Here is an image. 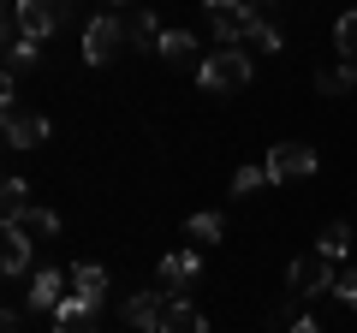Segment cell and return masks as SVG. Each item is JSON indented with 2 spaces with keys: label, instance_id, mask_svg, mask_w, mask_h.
I'll use <instances>...</instances> for the list:
<instances>
[{
  "label": "cell",
  "instance_id": "1",
  "mask_svg": "<svg viewBox=\"0 0 357 333\" xmlns=\"http://www.w3.org/2000/svg\"><path fill=\"white\" fill-rule=\"evenodd\" d=\"M66 18H72V0H13V6H6V24L24 42H48Z\"/></svg>",
  "mask_w": 357,
  "mask_h": 333
},
{
  "label": "cell",
  "instance_id": "2",
  "mask_svg": "<svg viewBox=\"0 0 357 333\" xmlns=\"http://www.w3.org/2000/svg\"><path fill=\"white\" fill-rule=\"evenodd\" d=\"M197 84H203L208 95H232L250 84V54L244 48H215L203 65H197Z\"/></svg>",
  "mask_w": 357,
  "mask_h": 333
},
{
  "label": "cell",
  "instance_id": "3",
  "mask_svg": "<svg viewBox=\"0 0 357 333\" xmlns=\"http://www.w3.org/2000/svg\"><path fill=\"white\" fill-rule=\"evenodd\" d=\"M203 13H208V30H215L220 48H244V36H250V24H256V13L244 0H203Z\"/></svg>",
  "mask_w": 357,
  "mask_h": 333
},
{
  "label": "cell",
  "instance_id": "4",
  "mask_svg": "<svg viewBox=\"0 0 357 333\" xmlns=\"http://www.w3.org/2000/svg\"><path fill=\"white\" fill-rule=\"evenodd\" d=\"M333 256H321V250H304V256L286 268V292L292 297H316V292H333Z\"/></svg>",
  "mask_w": 357,
  "mask_h": 333
},
{
  "label": "cell",
  "instance_id": "5",
  "mask_svg": "<svg viewBox=\"0 0 357 333\" xmlns=\"http://www.w3.org/2000/svg\"><path fill=\"white\" fill-rule=\"evenodd\" d=\"M119 48H126V18H119V13H102V18H89V24H84V60L89 65H107Z\"/></svg>",
  "mask_w": 357,
  "mask_h": 333
},
{
  "label": "cell",
  "instance_id": "6",
  "mask_svg": "<svg viewBox=\"0 0 357 333\" xmlns=\"http://www.w3.org/2000/svg\"><path fill=\"white\" fill-rule=\"evenodd\" d=\"M262 166H268V179H274V185H286V179H310V173H316V149H310V143H274Z\"/></svg>",
  "mask_w": 357,
  "mask_h": 333
},
{
  "label": "cell",
  "instance_id": "7",
  "mask_svg": "<svg viewBox=\"0 0 357 333\" xmlns=\"http://www.w3.org/2000/svg\"><path fill=\"white\" fill-rule=\"evenodd\" d=\"M167 304H173L167 292H143V297H126V327H137V333H161V316H167Z\"/></svg>",
  "mask_w": 357,
  "mask_h": 333
},
{
  "label": "cell",
  "instance_id": "8",
  "mask_svg": "<svg viewBox=\"0 0 357 333\" xmlns=\"http://www.w3.org/2000/svg\"><path fill=\"white\" fill-rule=\"evenodd\" d=\"M197 274H203V250H191V244H185V250H173V256H161V268H155V280H161L167 292H178V286H185V280H197Z\"/></svg>",
  "mask_w": 357,
  "mask_h": 333
},
{
  "label": "cell",
  "instance_id": "9",
  "mask_svg": "<svg viewBox=\"0 0 357 333\" xmlns=\"http://www.w3.org/2000/svg\"><path fill=\"white\" fill-rule=\"evenodd\" d=\"M72 297L89 309H102L107 304V268H96V262H77L72 268Z\"/></svg>",
  "mask_w": 357,
  "mask_h": 333
},
{
  "label": "cell",
  "instance_id": "10",
  "mask_svg": "<svg viewBox=\"0 0 357 333\" xmlns=\"http://www.w3.org/2000/svg\"><path fill=\"white\" fill-rule=\"evenodd\" d=\"M66 280H72V274H60V268H36V280H30V309H60L66 297Z\"/></svg>",
  "mask_w": 357,
  "mask_h": 333
},
{
  "label": "cell",
  "instance_id": "11",
  "mask_svg": "<svg viewBox=\"0 0 357 333\" xmlns=\"http://www.w3.org/2000/svg\"><path fill=\"white\" fill-rule=\"evenodd\" d=\"M126 42H131L137 54H161L167 30H161V18H155V13H131V18H126Z\"/></svg>",
  "mask_w": 357,
  "mask_h": 333
},
{
  "label": "cell",
  "instance_id": "12",
  "mask_svg": "<svg viewBox=\"0 0 357 333\" xmlns=\"http://www.w3.org/2000/svg\"><path fill=\"white\" fill-rule=\"evenodd\" d=\"M6 143H13V149H36V143H48V119H42V114H6Z\"/></svg>",
  "mask_w": 357,
  "mask_h": 333
},
{
  "label": "cell",
  "instance_id": "13",
  "mask_svg": "<svg viewBox=\"0 0 357 333\" xmlns=\"http://www.w3.org/2000/svg\"><path fill=\"white\" fill-rule=\"evenodd\" d=\"M24 268H30V238L18 226H0V274H13V280H18Z\"/></svg>",
  "mask_w": 357,
  "mask_h": 333
},
{
  "label": "cell",
  "instance_id": "14",
  "mask_svg": "<svg viewBox=\"0 0 357 333\" xmlns=\"http://www.w3.org/2000/svg\"><path fill=\"white\" fill-rule=\"evenodd\" d=\"M6 226H18L24 238H36V244H42V238H60V215H54V208H36V203H30L24 215H13Z\"/></svg>",
  "mask_w": 357,
  "mask_h": 333
},
{
  "label": "cell",
  "instance_id": "15",
  "mask_svg": "<svg viewBox=\"0 0 357 333\" xmlns=\"http://www.w3.org/2000/svg\"><path fill=\"white\" fill-rule=\"evenodd\" d=\"M220 238H227V215H215V208L185 220V244H191V250H208V244H220Z\"/></svg>",
  "mask_w": 357,
  "mask_h": 333
},
{
  "label": "cell",
  "instance_id": "16",
  "mask_svg": "<svg viewBox=\"0 0 357 333\" xmlns=\"http://www.w3.org/2000/svg\"><path fill=\"white\" fill-rule=\"evenodd\" d=\"M161 333H208V321H203V309H197V304L173 297V304H167V316H161Z\"/></svg>",
  "mask_w": 357,
  "mask_h": 333
},
{
  "label": "cell",
  "instance_id": "17",
  "mask_svg": "<svg viewBox=\"0 0 357 333\" xmlns=\"http://www.w3.org/2000/svg\"><path fill=\"white\" fill-rule=\"evenodd\" d=\"M54 333H96V309L77 304V297H66V304L54 309Z\"/></svg>",
  "mask_w": 357,
  "mask_h": 333
},
{
  "label": "cell",
  "instance_id": "18",
  "mask_svg": "<svg viewBox=\"0 0 357 333\" xmlns=\"http://www.w3.org/2000/svg\"><path fill=\"white\" fill-rule=\"evenodd\" d=\"M161 60H167V65H203V60H197V36H191V30H167Z\"/></svg>",
  "mask_w": 357,
  "mask_h": 333
},
{
  "label": "cell",
  "instance_id": "19",
  "mask_svg": "<svg viewBox=\"0 0 357 333\" xmlns=\"http://www.w3.org/2000/svg\"><path fill=\"white\" fill-rule=\"evenodd\" d=\"M42 60V42H24V36H6V77H24L30 65Z\"/></svg>",
  "mask_w": 357,
  "mask_h": 333
},
{
  "label": "cell",
  "instance_id": "20",
  "mask_svg": "<svg viewBox=\"0 0 357 333\" xmlns=\"http://www.w3.org/2000/svg\"><path fill=\"white\" fill-rule=\"evenodd\" d=\"M316 250L340 262L345 250H351V226H345V220H328V226H321V238H316Z\"/></svg>",
  "mask_w": 357,
  "mask_h": 333
},
{
  "label": "cell",
  "instance_id": "21",
  "mask_svg": "<svg viewBox=\"0 0 357 333\" xmlns=\"http://www.w3.org/2000/svg\"><path fill=\"white\" fill-rule=\"evenodd\" d=\"M351 84H357V65H333V72H316V90L321 95H351Z\"/></svg>",
  "mask_w": 357,
  "mask_h": 333
},
{
  "label": "cell",
  "instance_id": "22",
  "mask_svg": "<svg viewBox=\"0 0 357 333\" xmlns=\"http://www.w3.org/2000/svg\"><path fill=\"white\" fill-rule=\"evenodd\" d=\"M333 48H340V60H345V65H357V6L340 18V24H333Z\"/></svg>",
  "mask_w": 357,
  "mask_h": 333
},
{
  "label": "cell",
  "instance_id": "23",
  "mask_svg": "<svg viewBox=\"0 0 357 333\" xmlns=\"http://www.w3.org/2000/svg\"><path fill=\"white\" fill-rule=\"evenodd\" d=\"M244 48H262V54H280L286 42H280V30L268 24V18H256V24H250V36H244Z\"/></svg>",
  "mask_w": 357,
  "mask_h": 333
},
{
  "label": "cell",
  "instance_id": "24",
  "mask_svg": "<svg viewBox=\"0 0 357 333\" xmlns=\"http://www.w3.org/2000/svg\"><path fill=\"white\" fill-rule=\"evenodd\" d=\"M0 208H6V220L24 215V208H30V185L24 179H6V185H0Z\"/></svg>",
  "mask_w": 357,
  "mask_h": 333
},
{
  "label": "cell",
  "instance_id": "25",
  "mask_svg": "<svg viewBox=\"0 0 357 333\" xmlns=\"http://www.w3.org/2000/svg\"><path fill=\"white\" fill-rule=\"evenodd\" d=\"M262 185H274V179H268V166H238V173H232V191H238V196L262 191Z\"/></svg>",
  "mask_w": 357,
  "mask_h": 333
},
{
  "label": "cell",
  "instance_id": "26",
  "mask_svg": "<svg viewBox=\"0 0 357 333\" xmlns=\"http://www.w3.org/2000/svg\"><path fill=\"white\" fill-rule=\"evenodd\" d=\"M333 292H340V297H345V304H351V309H357V268H345V274H340V280H333Z\"/></svg>",
  "mask_w": 357,
  "mask_h": 333
},
{
  "label": "cell",
  "instance_id": "27",
  "mask_svg": "<svg viewBox=\"0 0 357 333\" xmlns=\"http://www.w3.org/2000/svg\"><path fill=\"white\" fill-rule=\"evenodd\" d=\"M286 333H321V321H310V316H298V321H292V327H286Z\"/></svg>",
  "mask_w": 357,
  "mask_h": 333
},
{
  "label": "cell",
  "instance_id": "28",
  "mask_svg": "<svg viewBox=\"0 0 357 333\" xmlns=\"http://www.w3.org/2000/svg\"><path fill=\"white\" fill-rule=\"evenodd\" d=\"M0 333H18V309H6V316H0Z\"/></svg>",
  "mask_w": 357,
  "mask_h": 333
},
{
  "label": "cell",
  "instance_id": "29",
  "mask_svg": "<svg viewBox=\"0 0 357 333\" xmlns=\"http://www.w3.org/2000/svg\"><path fill=\"white\" fill-rule=\"evenodd\" d=\"M114 6H126V0H114Z\"/></svg>",
  "mask_w": 357,
  "mask_h": 333
}]
</instances>
